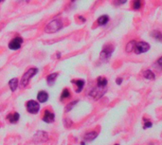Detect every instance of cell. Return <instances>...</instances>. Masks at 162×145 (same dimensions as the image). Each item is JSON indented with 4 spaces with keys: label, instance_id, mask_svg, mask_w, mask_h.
<instances>
[{
    "label": "cell",
    "instance_id": "6da1fadb",
    "mask_svg": "<svg viewBox=\"0 0 162 145\" xmlns=\"http://www.w3.org/2000/svg\"><path fill=\"white\" fill-rule=\"evenodd\" d=\"M62 27H63V23L61 21V19L57 18L48 23L46 26V28H45V32L47 33H54L59 32L62 29Z\"/></svg>",
    "mask_w": 162,
    "mask_h": 145
},
{
    "label": "cell",
    "instance_id": "7a4b0ae2",
    "mask_svg": "<svg viewBox=\"0 0 162 145\" xmlns=\"http://www.w3.org/2000/svg\"><path fill=\"white\" fill-rule=\"evenodd\" d=\"M37 72H38V69H37L36 67H31V68H29V69H28L27 71H26L24 73V75L22 76V78H21V82H20L21 86L22 87L27 86L29 83V81L31 80V78L37 74Z\"/></svg>",
    "mask_w": 162,
    "mask_h": 145
},
{
    "label": "cell",
    "instance_id": "3957f363",
    "mask_svg": "<svg viewBox=\"0 0 162 145\" xmlns=\"http://www.w3.org/2000/svg\"><path fill=\"white\" fill-rule=\"evenodd\" d=\"M150 49V45L146 43L144 41H140L135 44V47L134 48L135 53L137 54H141V53H145Z\"/></svg>",
    "mask_w": 162,
    "mask_h": 145
},
{
    "label": "cell",
    "instance_id": "277c9868",
    "mask_svg": "<svg viewBox=\"0 0 162 145\" xmlns=\"http://www.w3.org/2000/svg\"><path fill=\"white\" fill-rule=\"evenodd\" d=\"M26 107H27V110L29 113L31 114H37L40 111V104L38 102L31 100L27 102L26 104Z\"/></svg>",
    "mask_w": 162,
    "mask_h": 145
},
{
    "label": "cell",
    "instance_id": "5b68a950",
    "mask_svg": "<svg viewBox=\"0 0 162 145\" xmlns=\"http://www.w3.org/2000/svg\"><path fill=\"white\" fill-rule=\"evenodd\" d=\"M114 51V48L112 45H106L103 48V51L101 52V59L103 61H107L112 55V52Z\"/></svg>",
    "mask_w": 162,
    "mask_h": 145
},
{
    "label": "cell",
    "instance_id": "8992f818",
    "mask_svg": "<svg viewBox=\"0 0 162 145\" xmlns=\"http://www.w3.org/2000/svg\"><path fill=\"white\" fill-rule=\"evenodd\" d=\"M22 44H23V39H22L21 37H15L13 38V39L10 42L9 44V48L12 49V50H18L20 48Z\"/></svg>",
    "mask_w": 162,
    "mask_h": 145
},
{
    "label": "cell",
    "instance_id": "52a82bcc",
    "mask_svg": "<svg viewBox=\"0 0 162 145\" xmlns=\"http://www.w3.org/2000/svg\"><path fill=\"white\" fill-rule=\"evenodd\" d=\"M55 120V115L53 113H51L50 111H48V110H46L44 113V116H43V120L45 123H53Z\"/></svg>",
    "mask_w": 162,
    "mask_h": 145
},
{
    "label": "cell",
    "instance_id": "ba28073f",
    "mask_svg": "<svg viewBox=\"0 0 162 145\" xmlns=\"http://www.w3.org/2000/svg\"><path fill=\"white\" fill-rule=\"evenodd\" d=\"M37 100L39 102L43 104V102H46L48 100V94L46 91H40V92L37 94Z\"/></svg>",
    "mask_w": 162,
    "mask_h": 145
},
{
    "label": "cell",
    "instance_id": "9c48e42d",
    "mask_svg": "<svg viewBox=\"0 0 162 145\" xmlns=\"http://www.w3.org/2000/svg\"><path fill=\"white\" fill-rule=\"evenodd\" d=\"M71 83H75V85H77V89H76V92L77 93L82 92V88H84V83H85V82L84 81V80H73V81L71 82Z\"/></svg>",
    "mask_w": 162,
    "mask_h": 145
},
{
    "label": "cell",
    "instance_id": "30bf717a",
    "mask_svg": "<svg viewBox=\"0 0 162 145\" xmlns=\"http://www.w3.org/2000/svg\"><path fill=\"white\" fill-rule=\"evenodd\" d=\"M20 118V115L18 113H13V114H10V115L7 117V119H8L10 120V123H15L18 121V120H19Z\"/></svg>",
    "mask_w": 162,
    "mask_h": 145
},
{
    "label": "cell",
    "instance_id": "8fae6325",
    "mask_svg": "<svg viewBox=\"0 0 162 145\" xmlns=\"http://www.w3.org/2000/svg\"><path fill=\"white\" fill-rule=\"evenodd\" d=\"M58 77V73H51L47 77V83L48 85H52L56 81V78Z\"/></svg>",
    "mask_w": 162,
    "mask_h": 145
},
{
    "label": "cell",
    "instance_id": "7c38bea8",
    "mask_svg": "<svg viewBox=\"0 0 162 145\" xmlns=\"http://www.w3.org/2000/svg\"><path fill=\"white\" fill-rule=\"evenodd\" d=\"M98 24H99L100 26H104L106 25L107 23L109 22V16L106 14L104 15H101V16H100L99 18H98Z\"/></svg>",
    "mask_w": 162,
    "mask_h": 145
},
{
    "label": "cell",
    "instance_id": "4fadbf2b",
    "mask_svg": "<svg viewBox=\"0 0 162 145\" xmlns=\"http://www.w3.org/2000/svg\"><path fill=\"white\" fill-rule=\"evenodd\" d=\"M98 137V133L95 131H92V132H88L86 133L84 135V139L85 140H88V141H91V140L95 139Z\"/></svg>",
    "mask_w": 162,
    "mask_h": 145
},
{
    "label": "cell",
    "instance_id": "5bb4252c",
    "mask_svg": "<svg viewBox=\"0 0 162 145\" xmlns=\"http://www.w3.org/2000/svg\"><path fill=\"white\" fill-rule=\"evenodd\" d=\"M9 86H10V90H12L13 92H14V91H15L17 89V87H18V80L16 78L12 79L9 82Z\"/></svg>",
    "mask_w": 162,
    "mask_h": 145
},
{
    "label": "cell",
    "instance_id": "9a60e30c",
    "mask_svg": "<svg viewBox=\"0 0 162 145\" xmlns=\"http://www.w3.org/2000/svg\"><path fill=\"white\" fill-rule=\"evenodd\" d=\"M151 36L157 40L158 42H162V33L159 30H154V32H151Z\"/></svg>",
    "mask_w": 162,
    "mask_h": 145
},
{
    "label": "cell",
    "instance_id": "2e32d148",
    "mask_svg": "<svg viewBox=\"0 0 162 145\" xmlns=\"http://www.w3.org/2000/svg\"><path fill=\"white\" fill-rule=\"evenodd\" d=\"M107 83V80L103 77H99L97 79V85L100 87H106Z\"/></svg>",
    "mask_w": 162,
    "mask_h": 145
},
{
    "label": "cell",
    "instance_id": "e0dca14e",
    "mask_svg": "<svg viewBox=\"0 0 162 145\" xmlns=\"http://www.w3.org/2000/svg\"><path fill=\"white\" fill-rule=\"evenodd\" d=\"M143 77L145 79H148V80H154L156 78V75L154 74V72L152 70H145L143 72Z\"/></svg>",
    "mask_w": 162,
    "mask_h": 145
},
{
    "label": "cell",
    "instance_id": "ac0fdd59",
    "mask_svg": "<svg viewBox=\"0 0 162 145\" xmlns=\"http://www.w3.org/2000/svg\"><path fill=\"white\" fill-rule=\"evenodd\" d=\"M35 137H38V140L37 141H45V140H47V133H45L43 131H40L38 132L37 134L35 135Z\"/></svg>",
    "mask_w": 162,
    "mask_h": 145
},
{
    "label": "cell",
    "instance_id": "d6986e66",
    "mask_svg": "<svg viewBox=\"0 0 162 145\" xmlns=\"http://www.w3.org/2000/svg\"><path fill=\"white\" fill-rule=\"evenodd\" d=\"M135 44H137V42H135V40L130 41L129 43H128V44L126 45V51H127L128 53L133 51L134 48H135Z\"/></svg>",
    "mask_w": 162,
    "mask_h": 145
},
{
    "label": "cell",
    "instance_id": "ffe728a7",
    "mask_svg": "<svg viewBox=\"0 0 162 145\" xmlns=\"http://www.w3.org/2000/svg\"><path fill=\"white\" fill-rule=\"evenodd\" d=\"M142 7V0H134L133 1V9L135 11L140 10Z\"/></svg>",
    "mask_w": 162,
    "mask_h": 145
},
{
    "label": "cell",
    "instance_id": "44dd1931",
    "mask_svg": "<svg viewBox=\"0 0 162 145\" xmlns=\"http://www.w3.org/2000/svg\"><path fill=\"white\" fill-rule=\"evenodd\" d=\"M69 97H70V91L67 88H65L61 94V99L62 100H65V99H68Z\"/></svg>",
    "mask_w": 162,
    "mask_h": 145
},
{
    "label": "cell",
    "instance_id": "7402d4cb",
    "mask_svg": "<svg viewBox=\"0 0 162 145\" xmlns=\"http://www.w3.org/2000/svg\"><path fill=\"white\" fill-rule=\"evenodd\" d=\"M77 102H78V101H73L72 102H70L69 104H67V105H66V112H68V111H70L71 108H72L73 106L77 104Z\"/></svg>",
    "mask_w": 162,
    "mask_h": 145
},
{
    "label": "cell",
    "instance_id": "603a6c76",
    "mask_svg": "<svg viewBox=\"0 0 162 145\" xmlns=\"http://www.w3.org/2000/svg\"><path fill=\"white\" fill-rule=\"evenodd\" d=\"M126 2H127V0H115V1H114V3H115L116 6L122 5V4L126 3Z\"/></svg>",
    "mask_w": 162,
    "mask_h": 145
},
{
    "label": "cell",
    "instance_id": "cb8c5ba5",
    "mask_svg": "<svg viewBox=\"0 0 162 145\" xmlns=\"http://www.w3.org/2000/svg\"><path fill=\"white\" fill-rule=\"evenodd\" d=\"M149 127H152V123H151V121H146L144 128H149Z\"/></svg>",
    "mask_w": 162,
    "mask_h": 145
},
{
    "label": "cell",
    "instance_id": "d4e9b609",
    "mask_svg": "<svg viewBox=\"0 0 162 145\" xmlns=\"http://www.w3.org/2000/svg\"><path fill=\"white\" fill-rule=\"evenodd\" d=\"M157 64H158V66H159L160 67H162V56L160 57L159 59L157 60Z\"/></svg>",
    "mask_w": 162,
    "mask_h": 145
},
{
    "label": "cell",
    "instance_id": "484cf974",
    "mask_svg": "<svg viewBox=\"0 0 162 145\" xmlns=\"http://www.w3.org/2000/svg\"><path fill=\"white\" fill-rule=\"evenodd\" d=\"M116 83H117V85H122V78H118V79L116 80Z\"/></svg>",
    "mask_w": 162,
    "mask_h": 145
},
{
    "label": "cell",
    "instance_id": "4316f807",
    "mask_svg": "<svg viewBox=\"0 0 162 145\" xmlns=\"http://www.w3.org/2000/svg\"><path fill=\"white\" fill-rule=\"evenodd\" d=\"M79 18H80L82 22H85V19H84V17H82V16H79Z\"/></svg>",
    "mask_w": 162,
    "mask_h": 145
},
{
    "label": "cell",
    "instance_id": "83f0119b",
    "mask_svg": "<svg viewBox=\"0 0 162 145\" xmlns=\"http://www.w3.org/2000/svg\"><path fill=\"white\" fill-rule=\"evenodd\" d=\"M81 145H85V143L84 142H81Z\"/></svg>",
    "mask_w": 162,
    "mask_h": 145
},
{
    "label": "cell",
    "instance_id": "f1b7e54d",
    "mask_svg": "<svg viewBox=\"0 0 162 145\" xmlns=\"http://www.w3.org/2000/svg\"><path fill=\"white\" fill-rule=\"evenodd\" d=\"M3 1H4V0H0V3H1V2H3Z\"/></svg>",
    "mask_w": 162,
    "mask_h": 145
},
{
    "label": "cell",
    "instance_id": "f546056e",
    "mask_svg": "<svg viewBox=\"0 0 162 145\" xmlns=\"http://www.w3.org/2000/svg\"><path fill=\"white\" fill-rule=\"evenodd\" d=\"M71 1H72V2H73V1H75V0H71Z\"/></svg>",
    "mask_w": 162,
    "mask_h": 145
},
{
    "label": "cell",
    "instance_id": "4dcf8cb0",
    "mask_svg": "<svg viewBox=\"0 0 162 145\" xmlns=\"http://www.w3.org/2000/svg\"><path fill=\"white\" fill-rule=\"evenodd\" d=\"M115 145H119V144H115Z\"/></svg>",
    "mask_w": 162,
    "mask_h": 145
}]
</instances>
